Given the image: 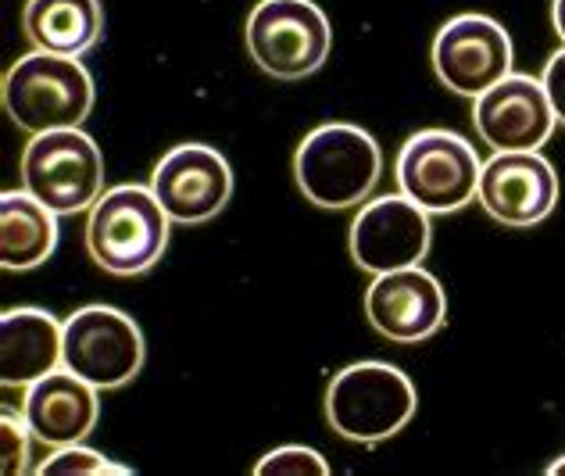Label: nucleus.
Listing matches in <instances>:
<instances>
[{"label": "nucleus", "mask_w": 565, "mask_h": 476, "mask_svg": "<svg viewBox=\"0 0 565 476\" xmlns=\"http://www.w3.org/2000/svg\"><path fill=\"white\" fill-rule=\"evenodd\" d=\"M483 161L476 147L451 129H419L401 144L397 187L429 215L462 212L476 201Z\"/></svg>", "instance_id": "6"}, {"label": "nucleus", "mask_w": 565, "mask_h": 476, "mask_svg": "<svg viewBox=\"0 0 565 476\" xmlns=\"http://www.w3.org/2000/svg\"><path fill=\"white\" fill-rule=\"evenodd\" d=\"M415 409V383L391 362H354L326 387V420L354 444H380L401 434Z\"/></svg>", "instance_id": "4"}, {"label": "nucleus", "mask_w": 565, "mask_h": 476, "mask_svg": "<svg viewBox=\"0 0 565 476\" xmlns=\"http://www.w3.org/2000/svg\"><path fill=\"white\" fill-rule=\"evenodd\" d=\"M147 348L132 316L111 305H86L65 319V351L62 366L72 369L97 391H118L137 380Z\"/></svg>", "instance_id": "8"}, {"label": "nucleus", "mask_w": 565, "mask_h": 476, "mask_svg": "<svg viewBox=\"0 0 565 476\" xmlns=\"http://www.w3.org/2000/svg\"><path fill=\"white\" fill-rule=\"evenodd\" d=\"M36 473H97V476L115 473V476H126L129 469L108 463V458L94 448H83V441H79V444H65V448H54V455L43 458Z\"/></svg>", "instance_id": "20"}, {"label": "nucleus", "mask_w": 565, "mask_h": 476, "mask_svg": "<svg viewBox=\"0 0 565 476\" xmlns=\"http://www.w3.org/2000/svg\"><path fill=\"white\" fill-rule=\"evenodd\" d=\"M472 126L494 155L501 151H541L558 126L552 101L541 80L504 76L498 86L472 101Z\"/></svg>", "instance_id": "14"}, {"label": "nucleus", "mask_w": 565, "mask_h": 476, "mask_svg": "<svg viewBox=\"0 0 565 476\" xmlns=\"http://www.w3.org/2000/svg\"><path fill=\"white\" fill-rule=\"evenodd\" d=\"M552 22H555V33H558L562 47H565V0H555V8H552Z\"/></svg>", "instance_id": "23"}, {"label": "nucleus", "mask_w": 565, "mask_h": 476, "mask_svg": "<svg viewBox=\"0 0 565 476\" xmlns=\"http://www.w3.org/2000/svg\"><path fill=\"white\" fill-rule=\"evenodd\" d=\"M151 190L180 226L215 219L233 198V169L212 144H175L151 172Z\"/></svg>", "instance_id": "11"}, {"label": "nucleus", "mask_w": 565, "mask_h": 476, "mask_svg": "<svg viewBox=\"0 0 565 476\" xmlns=\"http://www.w3.org/2000/svg\"><path fill=\"white\" fill-rule=\"evenodd\" d=\"M558 172L541 151H501L483 161L476 201L509 230H533L555 212Z\"/></svg>", "instance_id": "12"}, {"label": "nucleus", "mask_w": 565, "mask_h": 476, "mask_svg": "<svg viewBox=\"0 0 565 476\" xmlns=\"http://www.w3.org/2000/svg\"><path fill=\"white\" fill-rule=\"evenodd\" d=\"M247 54L265 76L294 83L326 65L333 29L316 0H258L247 14Z\"/></svg>", "instance_id": "5"}, {"label": "nucleus", "mask_w": 565, "mask_h": 476, "mask_svg": "<svg viewBox=\"0 0 565 476\" xmlns=\"http://www.w3.org/2000/svg\"><path fill=\"white\" fill-rule=\"evenodd\" d=\"M22 190L54 215L90 212L104 193V155L83 129L40 133L22 151Z\"/></svg>", "instance_id": "7"}, {"label": "nucleus", "mask_w": 565, "mask_h": 476, "mask_svg": "<svg viewBox=\"0 0 565 476\" xmlns=\"http://www.w3.org/2000/svg\"><path fill=\"white\" fill-rule=\"evenodd\" d=\"M380 144L373 140V133L351 123H326L311 129L294 155L297 187L311 204L326 208V212L365 204L380 183Z\"/></svg>", "instance_id": "1"}, {"label": "nucleus", "mask_w": 565, "mask_h": 476, "mask_svg": "<svg viewBox=\"0 0 565 476\" xmlns=\"http://www.w3.org/2000/svg\"><path fill=\"white\" fill-rule=\"evenodd\" d=\"M258 476H326L330 463L316 452V448H301V444H287V448H276L255 466Z\"/></svg>", "instance_id": "19"}, {"label": "nucleus", "mask_w": 565, "mask_h": 476, "mask_svg": "<svg viewBox=\"0 0 565 476\" xmlns=\"http://www.w3.org/2000/svg\"><path fill=\"white\" fill-rule=\"evenodd\" d=\"M100 391L86 383L72 369H54L43 380L25 387L22 415L33 441L47 444V448H65V444H79L94 434L100 420Z\"/></svg>", "instance_id": "15"}, {"label": "nucleus", "mask_w": 565, "mask_h": 476, "mask_svg": "<svg viewBox=\"0 0 565 476\" xmlns=\"http://www.w3.org/2000/svg\"><path fill=\"white\" fill-rule=\"evenodd\" d=\"M512 36L490 14H458L434 40V72L451 94L476 101L512 76Z\"/></svg>", "instance_id": "10"}, {"label": "nucleus", "mask_w": 565, "mask_h": 476, "mask_svg": "<svg viewBox=\"0 0 565 476\" xmlns=\"http://www.w3.org/2000/svg\"><path fill=\"white\" fill-rule=\"evenodd\" d=\"M4 430H0V437H4V473L14 476V473H25V458H29V437H33V430H29L25 415H14V409H4Z\"/></svg>", "instance_id": "21"}, {"label": "nucleus", "mask_w": 565, "mask_h": 476, "mask_svg": "<svg viewBox=\"0 0 565 476\" xmlns=\"http://www.w3.org/2000/svg\"><path fill=\"white\" fill-rule=\"evenodd\" d=\"M172 219L151 187H111L86 215V251L111 276L154 269L169 247Z\"/></svg>", "instance_id": "2"}, {"label": "nucleus", "mask_w": 565, "mask_h": 476, "mask_svg": "<svg viewBox=\"0 0 565 476\" xmlns=\"http://www.w3.org/2000/svg\"><path fill=\"white\" fill-rule=\"evenodd\" d=\"M22 29L33 51L83 57L104 36V4L100 0H25Z\"/></svg>", "instance_id": "17"}, {"label": "nucleus", "mask_w": 565, "mask_h": 476, "mask_svg": "<svg viewBox=\"0 0 565 476\" xmlns=\"http://www.w3.org/2000/svg\"><path fill=\"white\" fill-rule=\"evenodd\" d=\"M547 473H552V476H565V455L558 458V463H552V466H547Z\"/></svg>", "instance_id": "24"}, {"label": "nucleus", "mask_w": 565, "mask_h": 476, "mask_svg": "<svg viewBox=\"0 0 565 476\" xmlns=\"http://www.w3.org/2000/svg\"><path fill=\"white\" fill-rule=\"evenodd\" d=\"M57 219L25 190H4L0 198V265L25 273L43 265L57 247Z\"/></svg>", "instance_id": "18"}, {"label": "nucleus", "mask_w": 565, "mask_h": 476, "mask_svg": "<svg viewBox=\"0 0 565 476\" xmlns=\"http://www.w3.org/2000/svg\"><path fill=\"white\" fill-rule=\"evenodd\" d=\"M4 112L29 137L54 129H79L94 112V80L79 57H57L47 51H29L8 68Z\"/></svg>", "instance_id": "3"}, {"label": "nucleus", "mask_w": 565, "mask_h": 476, "mask_svg": "<svg viewBox=\"0 0 565 476\" xmlns=\"http://www.w3.org/2000/svg\"><path fill=\"white\" fill-rule=\"evenodd\" d=\"M429 244H434L429 212L405 193H383L365 201L351 222V258L373 276L423 265Z\"/></svg>", "instance_id": "9"}, {"label": "nucleus", "mask_w": 565, "mask_h": 476, "mask_svg": "<svg viewBox=\"0 0 565 476\" xmlns=\"http://www.w3.org/2000/svg\"><path fill=\"white\" fill-rule=\"evenodd\" d=\"M65 322L43 308H8L0 316V380L29 387L62 369Z\"/></svg>", "instance_id": "16"}, {"label": "nucleus", "mask_w": 565, "mask_h": 476, "mask_svg": "<svg viewBox=\"0 0 565 476\" xmlns=\"http://www.w3.org/2000/svg\"><path fill=\"white\" fill-rule=\"evenodd\" d=\"M541 83L547 91V101H552V108H555V118L565 126V47L547 57Z\"/></svg>", "instance_id": "22"}, {"label": "nucleus", "mask_w": 565, "mask_h": 476, "mask_svg": "<svg viewBox=\"0 0 565 476\" xmlns=\"http://www.w3.org/2000/svg\"><path fill=\"white\" fill-rule=\"evenodd\" d=\"M365 319L391 345H423L448 322V294L423 265L380 273L365 290Z\"/></svg>", "instance_id": "13"}]
</instances>
